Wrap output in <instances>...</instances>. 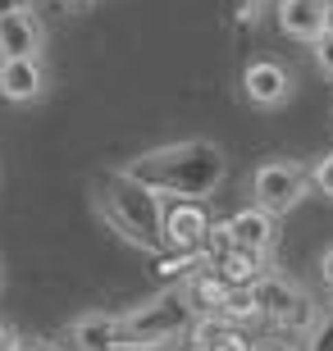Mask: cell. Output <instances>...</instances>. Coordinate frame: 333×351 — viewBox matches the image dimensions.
<instances>
[{"label": "cell", "instance_id": "obj_1", "mask_svg": "<svg viewBox=\"0 0 333 351\" xmlns=\"http://www.w3.org/2000/svg\"><path fill=\"white\" fill-rule=\"evenodd\" d=\"M124 173L169 201H205L229 178V156H224V146L205 142V137H187V142L155 146L146 156L128 160Z\"/></svg>", "mask_w": 333, "mask_h": 351}, {"label": "cell", "instance_id": "obj_2", "mask_svg": "<svg viewBox=\"0 0 333 351\" xmlns=\"http://www.w3.org/2000/svg\"><path fill=\"white\" fill-rule=\"evenodd\" d=\"M96 210L124 242H133L141 251H155V256L165 251V196H155L151 187H141L124 169L110 173L96 187Z\"/></svg>", "mask_w": 333, "mask_h": 351}, {"label": "cell", "instance_id": "obj_3", "mask_svg": "<svg viewBox=\"0 0 333 351\" xmlns=\"http://www.w3.org/2000/svg\"><path fill=\"white\" fill-rule=\"evenodd\" d=\"M196 311L183 287H160L155 297H146L141 306L119 315V338L124 351H165V342L192 333Z\"/></svg>", "mask_w": 333, "mask_h": 351}, {"label": "cell", "instance_id": "obj_4", "mask_svg": "<svg viewBox=\"0 0 333 351\" xmlns=\"http://www.w3.org/2000/svg\"><path fill=\"white\" fill-rule=\"evenodd\" d=\"M251 297H256L265 324H274L279 333H297V338H306L310 328H315V319H320V311H324V306H315V297H310L306 287L292 283L279 269H269L265 278H256L251 283Z\"/></svg>", "mask_w": 333, "mask_h": 351}, {"label": "cell", "instance_id": "obj_5", "mask_svg": "<svg viewBox=\"0 0 333 351\" xmlns=\"http://www.w3.org/2000/svg\"><path fill=\"white\" fill-rule=\"evenodd\" d=\"M310 192V169L306 165H297V160H265L256 173H251V206L269 210L274 219L279 215H288V210H297L301 201H306Z\"/></svg>", "mask_w": 333, "mask_h": 351}, {"label": "cell", "instance_id": "obj_6", "mask_svg": "<svg viewBox=\"0 0 333 351\" xmlns=\"http://www.w3.org/2000/svg\"><path fill=\"white\" fill-rule=\"evenodd\" d=\"M210 223L205 201H165V251H201Z\"/></svg>", "mask_w": 333, "mask_h": 351}, {"label": "cell", "instance_id": "obj_7", "mask_svg": "<svg viewBox=\"0 0 333 351\" xmlns=\"http://www.w3.org/2000/svg\"><path fill=\"white\" fill-rule=\"evenodd\" d=\"M279 32L292 41H315L333 27V0H274Z\"/></svg>", "mask_w": 333, "mask_h": 351}, {"label": "cell", "instance_id": "obj_8", "mask_svg": "<svg viewBox=\"0 0 333 351\" xmlns=\"http://www.w3.org/2000/svg\"><path fill=\"white\" fill-rule=\"evenodd\" d=\"M60 351H124V338H119V315L91 311L82 319L60 328Z\"/></svg>", "mask_w": 333, "mask_h": 351}, {"label": "cell", "instance_id": "obj_9", "mask_svg": "<svg viewBox=\"0 0 333 351\" xmlns=\"http://www.w3.org/2000/svg\"><path fill=\"white\" fill-rule=\"evenodd\" d=\"M242 96L260 110H279L292 96V73L279 64V60H251L242 69Z\"/></svg>", "mask_w": 333, "mask_h": 351}, {"label": "cell", "instance_id": "obj_10", "mask_svg": "<svg viewBox=\"0 0 333 351\" xmlns=\"http://www.w3.org/2000/svg\"><path fill=\"white\" fill-rule=\"evenodd\" d=\"M41 46H46V27L37 10L0 19V60H41Z\"/></svg>", "mask_w": 333, "mask_h": 351}, {"label": "cell", "instance_id": "obj_11", "mask_svg": "<svg viewBox=\"0 0 333 351\" xmlns=\"http://www.w3.org/2000/svg\"><path fill=\"white\" fill-rule=\"evenodd\" d=\"M46 91V69L41 60H0V96L14 105H27Z\"/></svg>", "mask_w": 333, "mask_h": 351}, {"label": "cell", "instance_id": "obj_12", "mask_svg": "<svg viewBox=\"0 0 333 351\" xmlns=\"http://www.w3.org/2000/svg\"><path fill=\"white\" fill-rule=\"evenodd\" d=\"M229 223H233V242H238V247L260 251V256H269V251H274L279 228H274V215H269V210L246 206V210H238V215H229Z\"/></svg>", "mask_w": 333, "mask_h": 351}, {"label": "cell", "instance_id": "obj_13", "mask_svg": "<svg viewBox=\"0 0 333 351\" xmlns=\"http://www.w3.org/2000/svg\"><path fill=\"white\" fill-rule=\"evenodd\" d=\"M183 292H187V301H192L196 315H219V311H224V301L233 297V283L215 269V265H205V269H196L192 278L183 283Z\"/></svg>", "mask_w": 333, "mask_h": 351}, {"label": "cell", "instance_id": "obj_14", "mask_svg": "<svg viewBox=\"0 0 333 351\" xmlns=\"http://www.w3.org/2000/svg\"><path fill=\"white\" fill-rule=\"evenodd\" d=\"M224 278H229L233 287H251L256 278H265L274 265H269V256H260V251H246V247H238V251H229L224 261L215 265Z\"/></svg>", "mask_w": 333, "mask_h": 351}, {"label": "cell", "instance_id": "obj_15", "mask_svg": "<svg viewBox=\"0 0 333 351\" xmlns=\"http://www.w3.org/2000/svg\"><path fill=\"white\" fill-rule=\"evenodd\" d=\"M205 265H210V261H205L201 251H160V265H155V269H160V278H165L169 287H174V283L183 287L196 269H205Z\"/></svg>", "mask_w": 333, "mask_h": 351}, {"label": "cell", "instance_id": "obj_16", "mask_svg": "<svg viewBox=\"0 0 333 351\" xmlns=\"http://www.w3.org/2000/svg\"><path fill=\"white\" fill-rule=\"evenodd\" d=\"M219 319H229V324H256L260 319V306L256 297H251V287H233V297L224 301V311H219Z\"/></svg>", "mask_w": 333, "mask_h": 351}, {"label": "cell", "instance_id": "obj_17", "mask_svg": "<svg viewBox=\"0 0 333 351\" xmlns=\"http://www.w3.org/2000/svg\"><path fill=\"white\" fill-rule=\"evenodd\" d=\"M229 251H238V242H233V223L229 219H215V223H210V237H205V247H201V256L210 265H219Z\"/></svg>", "mask_w": 333, "mask_h": 351}, {"label": "cell", "instance_id": "obj_18", "mask_svg": "<svg viewBox=\"0 0 333 351\" xmlns=\"http://www.w3.org/2000/svg\"><path fill=\"white\" fill-rule=\"evenodd\" d=\"M301 351H333V301L320 311L315 328H310L306 338H301Z\"/></svg>", "mask_w": 333, "mask_h": 351}, {"label": "cell", "instance_id": "obj_19", "mask_svg": "<svg viewBox=\"0 0 333 351\" xmlns=\"http://www.w3.org/2000/svg\"><path fill=\"white\" fill-rule=\"evenodd\" d=\"M310 187H315L320 196H329V201H333V151H329V156H320L315 165H310Z\"/></svg>", "mask_w": 333, "mask_h": 351}, {"label": "cell", "instance_id": "obj_20", "mask_svg": "<svg viewBox=\"0 0 333 351\" xmlns=\"http://www.w3.org/2000/svg\"><path fill=\"white\" fill-rule=\"evenodd\" d=\"M210 351H256V342L246 338L242 328H229V333H224V338H219V342H215Z\"/></svg>", "mask_w": 333, "mask_h": 351}, {"label": "cell", "instance_id": "obj_21", "mask_svg": "<svg viewBox=\"0 0 333 351\" xmlns=\"http://www.w3.org/2000/svg\"><path fill=\"white\" fill-rule=\"evenodd\" d=\"M315 64H320L324 78H333V27L324 32L320 41H315Z\"/></svg>", "mask_w": 333, "mask_h": 351}, {"label": "cell", "instance_id": "obj_22", "mask_svg": "<svg viewBox=\"0 0 333 351\" xmlns=\"http://www.w3.org/2000/svg\"><path fill=\"white\" fill-rule=\"evenodd\" d=\"M260 5H265V0H233V19H238V23H256Z\"/></svg>", "mask_w": 333, "mask_h": 351}, {"label": "cell", "instance_id": "obj_23", "mask_svg": "<svg viewBox=\"0 0 333 351\" xmlns=\"http://www.w3.org/2000/svg\"><path fill=\"white\" fill-rule=\"evenodd\" d=\"M0 351H23V338H19V328L5 324V319H0Z\"/></svg>", "mask_w": 333, "mask_h": 351}, {"label": "cell", "instance_id": "obj_24", "mask_svg": "<svg viewBox=\"0 0 333 351\" xmlns=\"http://www.w3.org/2000/svg\"><path fill=\"white\" fill-rule=\"evenodd\" d=\"M320 283L329 287V297H333V247L320 251Z\"/></svg>", "mask_w": 333, "mask_h": 351}, {"label": "cell", "instance_id": "obj_25", "mask_svg": "<svg viewBox=\"0 0 333 351\" xmlns=\"http://www.w3.org/2000/svg\"><path fill=\"white\" fill-rule=\"evenodd\" d=\"M32 10V0H0V19H10V14H23Z\"/></svg>", "mask_w": 333, "mask_h": 351}, {"label": "cell", "instance_id": "obj_26", "mask_svg": "<svg viewBox=\"0 0 333 351\" xmlns=\"http://www.w3.org/2000/svg\"><path fill=\"white\" fill-rule=\"evenodd\" d=\"M256 351H301V347H292V342H256Z\"/></svg>", "mask_w": 333, "mask_h": 351}, {"label": "cell", "instance_id": "obj_27", "mask_svg": "<svg viewBox=\"0 0 333 351\" xmlns=\"http://www.w3.org/2000/svg\"><path fill=\"white\" fill-rule=\"evenodd\" d=\"M23 351H60V342H23Z\"/></svg>", "mask_w": 333, "mask_h": 351}, {"label": "cell", "instance_id": "obj_28", "mask_svg": "<svg viewBox=\"0 0 333 351\" xmlns=\"http://www.w3.org/2000/svg\"><path fill=\"white\" fill-rule=\"evenodd\" d=\"M55 5H65V10H87L91 0H55Z\"/></svg>", "mask_w": 333, "mask_h": 351}]
</instances>
